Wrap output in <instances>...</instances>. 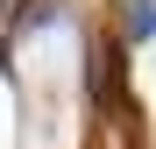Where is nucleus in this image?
<instances>
[{
    "label": "nucleus",
    "mask_w": 156,
    "mask_h": 149,
    "mask_svg": "<svg viewBox=\"0 0 156 149\" xmlns=\"http://www.w3.org/2000/svg\"><path fill=\"white\" fill-rule=\"evenodd\" d=\"M85 99H92V121H107V128L142 121L135 85H128V43H121L114 29H99L92 50H85Z\"/></svg>",
    "instance_id": "f257e3e1"
},
{
    "label": "nucleus",
    "mask_w": 156,
    "mask_h": 149,
    "mask_svg": "<svg viewBox=\"0 0 156 149\" xmlns=\"http://www.w3.org/2000/svg\"><path fill=\"white\" fill-rule=\"evenodd\" d=\"M121 43H135V36H156V0H121Z\"/></svg>",
    "instance_id": "f03ea898"
}]
</instances>
